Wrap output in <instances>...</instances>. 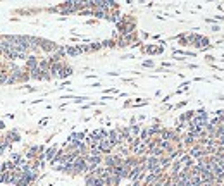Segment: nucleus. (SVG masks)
<instances>
[{
    "instance_id": "1",
    "label": "nucleus",
    "mask_w": 224,
    "mask_h": 186,
    "mask_svg": "<svg viewBox=\"0 0 224 186\" xmlns=\"http://www.w3.org/2000/svg\"><path fill=\"white\" fill-rule=\"evenodd\" d=\"M55 155H57V153H55V147H52V148H48L47 152H45V157H47L48 160H52Z\"/></svg>"
}]
</instances>
